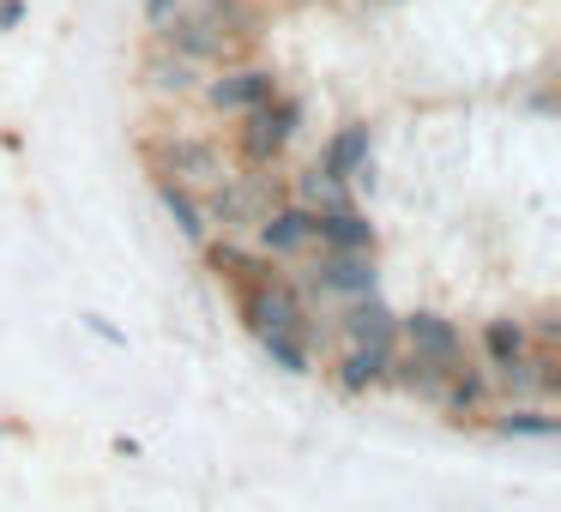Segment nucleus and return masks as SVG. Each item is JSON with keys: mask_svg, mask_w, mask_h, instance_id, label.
<instances>
[{"mask_svg": "<svg viewBox=\"0 0 561 512\" xmlns=\"http://www.w3.org/2000/svg\"><path fill=\"white\" fill-rule=\"evenodd\" d=\"M25 25V0H0V31H19Z\"/></svg>", "mask_w": 561, "mask_h": 512, "instance_id": "23", "label": "nucleus"}, {"mask_svg": "<svg viewBox=\"0 0 561 512\" xmlns=\"http://www.w3.org/2000/svg\"><path fill=\"white\" fill-rule=\"evenodd\" d=\"M236 314H242V326L254 331V338H260V331H302L308 344L320 338L314 302L296 290L290 271H272V259L254 271V278L236 283Z\"/></svg>", "mask_w": 561, "mask_h": 512, "instance_id": "1", "label": "nucleus"}, {"mask_svg": "<svg viewBox=\"0 0 561 512\" xmlns=\"http://www.w3.org/2000/svg\"><path fill=\"white\" fill-rule=\"evenodd\" d=\"M139 151H146V163H151V182H175V187H187V194H206L224 175H236V158L224 151V139H211V133H151Z\"/></svg>", "mask_w": 561, "mask_h": 512, "instance_id": "2", "label": "nucleus"}, {"mask_svg": "<svg viewBox=\"0 0 561 512\" xmlns=\"http://www.w3.org/2000/svg\"><path fill=\"white\" fill-rule=\"evenodd\" d=\"M278 73H272L266 61H230V67H218V73H206V85H199V109H211V115H248V109H260V103H272L278 97Z\"/></svg>", "mask_w": 561, "mask_h": 512, "instance_id": "6", "label": "nucleus"}, {"mask_svg": "<svg viewBox=\"0 0 561 512\" xmlns=\"http://www.w3.org/2000/svg\"><path fill=\"white\" fill-rule=\"evenodd\" d=\"M182 7H187V0H146V25H151V31H163L175 13H182Z\"/></svg>", "mask_w": 561, "mask_h": 512, "instance_id": "21", "label": "nucleus"}, {"mask_svg": "<svg viewBox=\"0 0 561 512\" xmlns=\"http://www.w3.org/2000/svg\"><path fill=\"white\" fill-rule=\"evenodd\" d=\"M151 37H158L170 55H182V61L206 67V73H218V67H230V61H248L242 43H236L230 31H218L206 13H194V7H182V13H175L163 31H151Z\"/></svg>", "mask_w": 561, "mask_h": 512, "instance_id": "7", "label": "nucleus"}, {"mask_svg": "<svg viewBox=\"0 0 561 512\" xmlns=\"http://www.w3.org/2000/svg\"><path fill=\"white\" fill-rule=\"evenodd\" d=\"M139 85L158 103H194L199 85H206V67H194V61H182V55H170L163 43H151L146 61H139Z\"/></svg>", "mask_w": 561, "mask_h": 512, "instance_id": "11", "label": "nucleus"}, {"mask_svg": "<svg viewBox=\"0 0 561 512\" xmlns=\"http://www.w3.org/2000/svg\"><path fill=\"white\" fill-rule=\"evenodd\" d=\"M489 398H495V392H489V374L465 362V368H453V374H447V386H440L435 410L447 416V422H471V416L489 410Z\"/></svg>", "mask_w": 561, "mask_h": 512, "instance_id": "16", "label": "nucleus"}, {"mask_svg": "<svg viewBox=\"0 0 561 512\" xmlns=\"http://www.w3.org/2000/svg\"><path fill=\"white\" fill-rule=\"evenodd\" d=\"M248 242H254V254H266V259H302V254H314V211L296 206V199H278V206L254 223V235H248Z\"/></svg>", "mask_w": 561, "mask_h": 512, "instance_id": "10", "label": "nucleus"}, {"mask_svg": "<svg viewBox=\"0 0 561 512\" xmlns=\"http://www.w3.org/2000/svg\"><path fill=\"white\" fill-rule=\"evenodd\" d=\"M489 434L501 440H556L561 422L549 416V404H501V410H483Z\"/></svg>", "mask_w": 561, "mask_h": 512, "instance_id": "17", "label": "nucleus"}, {"mask_svg": "<svg viewBox=\"0 0 561 512\" xmlns=\"http://www.w3.org/2000/svg\"><path fill=\"white\" fill-rule=\"evenodd\" d=\"M278 199H284V187H278V175H272V170H236V175H224L218 187L199 194V211H206V230L211 235L242 242V235H254V223L266 218Z\"/></svg>", "mask_w": 561, "mask_h": 512, "instance_id": "3", "label": "nucleus"}, {"mask_svg": "<svg viewBox=\"0 0 561 512\" xmlns=\"http://www.w3.org/2000/svg\"><path fill=\"white\" fill-rule=\"evenodd\" d=\"M314 170H327L332 182H344V187H375V127L368 121L332 127L320 158H314Z\"/></svg>", "mask_w": 561, "mask_h": 512, "instance_id": "9", "label": "nucleus"}, {"mask_svg": "<svg viewBox=\"0 0 561 512\" xmlns=\"http://www.w3.org/2000/svg\"><path fill=\"white\" fill-rule=\"evenodd\" d=\"M399 350H411L423 362H435L440 374H453V368H465V331L440 307H411V314H399Z\"/></svg>", "mask_w": 561, "mask_h": 512, "instance_id": "8", "label": "nucleus"}, {"mask_svg": "<svg viewBox=\"0 0 561 512\" xmlns=\"http://www.w3.org/2000/svg\"><path fill=\"white\" fill-rule=\"evenodd\" d=\"M284 199H296V206H308V211H339V206H356V194L344 182H332L327 170H314V163H308L302 175H296V187Z\"/></svg>", "mask_w": 561, "mask_h": 512, "instance_id": "20", "label": "nucleus"}, {"mask_svg": "<svg viewBox=\"0 0 561 512\" xmlns=\"http://www.w3.org/2000/svg\"><path fill=\"white\" fill-rule=\"evenodd\" d=\"M260 350H266V362L290 380L314 374V344H308L302 331H260Z\"/></svg>", "mask_w": 561, "mask_h": 512, "instance_id": "19", "label": "nucleus"}, {"mask_svg": "<svg viewBox=\"0 0 561 512\" xmlns=\"http://www.w3.org/2000/svg\"><path fill=\"white\" fill-rule=\"evenodd\" d=\"M85 331H91V338H103V344H115V350H122V344H127V338H122V331H115V326H110V319H103V314H85Z\"/></svg>", "mask_w": 561, "mask_h": 512, "instance_id": "22", "label": "nucleus"}, {"mask_svg": "<svg viewBox=\"0 0 561 512\" xmlns=\"http://www.w3.org/2000/svg\"><path fill=\"white\" fill-rule=\"evenodd\" d=\"M477 350H483V374H501V368L525 362V356L537 350V338H531V319H513V314H501V319H483V331H477Z\"/></svg>", "mask_w": 561, "mask_h": 512, "instance_id": "15", "label": "nucleus"}, {"mask_svg": "<svg viewBox=\"0 0 561 512\" xmlns=\"http://www.w3.org/2000/svg\"><path fill=\"white\" fill-rule=\"evenodd\" d=\"M314 247H320V254H375V247H380V230H375V223H368L356 206L314 211Z\"/></svg>", "mask_w": 561, "mask_h": 512, "instance_id": "13", "label": "nucleus"}, {"mask_svg": "<svg viewBox=\"0 0 561 512\" xmlns=\"http://www.w3.org/2000/svg\"><path fill=\"white\" fill-rule=\"evenodd\" d=\"M296 290L308 302H356V295H380V259L375 254H320L296 271Z\"/></svg>", "mask_w": 561, "mask_h": 512, "instance_id": "5", "label": "nucleus"}, {"mask_svg": "<svg viewBox=\"0 0 561 512\" xmlns=\"http://www.w3.org/2000/svg\"><path fill=\"white\" fill-rule=\"evenodd\" d=\"M296 133H302V97H284V91L260 109L236 115V133H230L236 170H278Z\"/></svg>", "mask_w": 561, "mask_h": 512, "instance_id": "4", "label": "nucleus"}, {"mask_svg": "<svg viewBox=\"0 0 561 512\" xmlns=\"http://www.w3.org/2000/svg\"><path fill=\"white\" fill-rule=\"evenodd\" d=\"M399 350H380V344H344L339 362H332V386L344 392V398H363V392L387 386V368Z\"/></svg>", "mask_w": 561, "mask_h": 512, "instance_id": "14", "label": "nucleus"}, {"mask_svg": "<svg viewBox=\"0 0 561 512\" xmlns=\"http://www.w3.org/2000/svg\"><path fill=\"white\" fill-rule=\"evenodd\" d=\"M151 194H158L163 218L175 223V235H182L187 247H206V242H211L206 211H199V194H187V187H175V182H151Z\"/></svg>", "mask_w": 561, "mask_h": 512, "instance_id": "18", "label": "nucleus"}, {"mask_svg": "<svg viewBox=\"0 0 561 512\" xmlns=\"http://www.w3.org/2000/svg\"><path fill=\"white\" fill-rule=\"evenodd\" d=\"M344 344H380V350H399V307H387L380 295H356V302L339 307L332 319Z\"/></svg>", "mask_w": 561, "mask_h": 512, "instance_id": "12", "label": "nucleus"}]
</instances>
